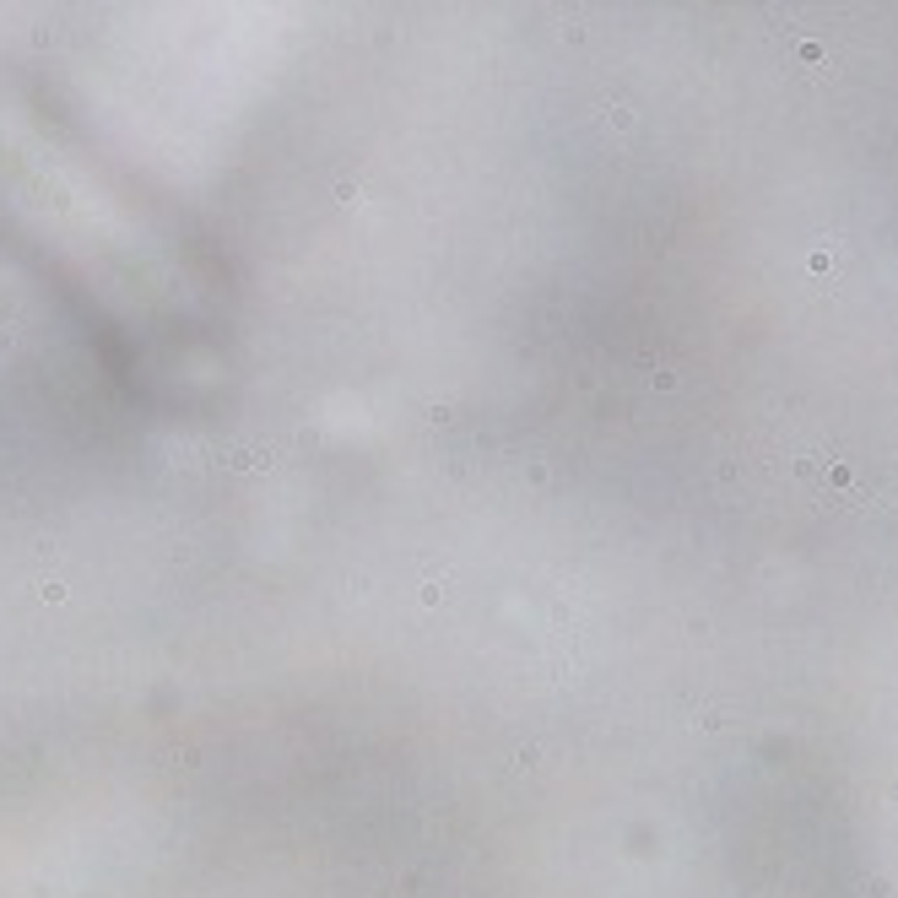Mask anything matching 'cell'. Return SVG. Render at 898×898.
I'll return each instance as SVG.
<instances>
[{"label":"cell","instance_id":"6","mask_svg":"<svg viewBox=\"0 0 898 898\" xmlns=\"http://www.w3.org/2000/svg\"><path fill=\"white\" fill-rule=\"evenodd\" d=\"M17 347V325H0V352H11Z\"/></svg>","mask_w":898,"mask_h":898},{"label":"cell","instance_id":"1","mask_svg":"<svg viewBox=\"0 0 898 898\" xmlns=\"http://www.w3.org/2000/svg\"><path fill=\"white\" fill-rule=\"evenodd\" d=\"M276 455H282L276 444H233V449H222V466L227 471H271Z\"/></svg>","mask_w":898,"mask_h":898},{"label":"cell","instance_id":"3","mask_svg":"<svg viewBox=\"0 0 898 898\" xmlns=\"http://www.w3.org/2000/svg\"><path fill=\"white\" fill-rule=\"evenodd\" d=\"M444 595H449L444 579H428V585H422V606H444Z\"/></svg>","mask_w":898,"mask_h":898},{"label":"cell","instance_id":"5","mask_svg":"<svg viewBox=\"0 0 898 898\" xmlns=\"http://www.w3.org/2000/svg\"><path fill=\"white\" fill-rule=\"evenodd\" d=\"M606 124H617V130H628V124H633V108H622V103H617V108H606Z\"/></svg>","mask_w":898,"mask_h":898},{"label":"cell","instance_id":"4","mask_svg":"<svg viewBox=\"0 0 898 898\" xmlns=\"http://www.w3.org/2000/svg\"><path fill=\"white\" fill-rule=\"evenodd\" d=\"M336 201L341 206H363V190H357V184H336Z\"/></svg>","mask_w":898,"mask_h":898},{"label":"cell","instance_id":"2","mask_svg":"<svg viewBox=\"0 0 898 898\" xmlns=\"http://www.w3.org/2000/svg\"><path fill=\"white\" fill-rule=\"evenodd\" d=\"M38 595H43V601H49V606H60V601H65V595H71V590H65L60 579H43V585H38Z\"/></svg>","mask_w":898,"mask_h":898}]
</instances>
